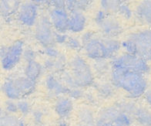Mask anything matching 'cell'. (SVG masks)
I'll return each instance as SVG.
<instances>
[{
  "label": "cell",
  "mask_w": 151,
  "mask_h": 126,
  "mask_svg": "<svg viewBox=\"0 0 151 126\" xmlns=\"http://www.w3.org/2000/svg\"><path fill=\"white\" fill-rule=\"evenodd\" d=\"M42 72V67L36 60H32L29 62H27L25 74L26 77L29 78L30 80L36 81V80L40 77V74Z\"/></svg>",
  "instance_id": "2e32d148"
},
{
  "label": "cell",
  "mask_w": 151,
  "mask_h": 126,
  "mask_svg": "<svg viewBox=\"0 0 151 126\" xmlns=\"http://www.w3.org/2000/svg\"><path fill=\"white\" fill-rule=\"evenodd\" d=\"M99 93L104 97H108L112 95L113 94V88L110 87V85L109 84H103V85H100L99 86Z\"/></svg>",
  "instance_id": "83f0119b"
},
{
  "label": "cell",
  "mask_w": 151,
  "mask_h": 126,
  "mask_svg": "<svg viewBox=\"0 0 151 126\" xmlns=\"http://www.w3.org/2000/svg\"><path fill=\"white\" fill-rule=\"evenodd\" d=\"M0 126H1V125H0Z\"/></svg>",
  "instance_id": "60d3db41"
},
{
  "label": "cell",
  "mask_w": 151,
  "mask_h": 126,
  "mask_svg": "<svg viewBox=\"0 0 151 126\" xmlns=\"http://www.w3.org/2000/svg\"><path fill=\"white\" fill-rule=\"evenodd\" d=\"M96 126H115L112 124H109V123H103V124H99L96 125Z\"/></svg>",
  "instance_id": "8d00e7d4"
},
{
  "label": "cell",
  "mask_w": 151,
  "mask_h": 126,
  "mask_svg": "<svg viewBox=\"0 0 151 126\" xmlns=\"http://www.w3.org/2000/svg\"><path fill=\"white\" fill-rule=\"evenodd\" d=\"M137 13L139 17L149 23L151 21V1H144L137 7Z\"/></svg>",
  "instance_id": "e0dca14e"
},
{
  "label": "cell",
  "mask_w": 151,
  "mask_h": 126,
  "mask_svg": "<svg viewBox=\"0 0 151 126\" xmlns=\"http://www.w3.org/2000/svg\"><path fill=\"white\" fill-rule=\"evenodd\" d=\"M12 80L21 96L32 93L36 85L35 81L30 80L27 77H19L12 79Z\"/></svg>",
  "instance_id": "7c38bea8"
},
{
  "label": "cell",
  "mask_w": 151,
  "mask_h": 126,
  "mask_svg": "<svg viewBox=\"0 0 151 126\" xmlns=\"http://www.w3.org/2000/svg\"><path fill=\"white\" fill-rule=\"evenodd\" d=\"M111 77L113 85L126 91L130 98H139L145 92L147 84L143 74L112 68Z\"/></svg>",
  "instance_id": "6da1fadb"
},
{
  "label": "cell",
  "mask_w": 151,
  "mask_h": 126,
  "mask_svg": "<svg viewBox=\"0 0 151 126\" xmlns=\"http://www.w3.org/2000/svg\"><path fill=\"white\" fill-rule=\"evenodd\" d=\"M19 2L1 1L0 2V13L3 16H9L18 8Z\"/></svg>",
  "instance_id": "603a6c76"
},
{
  "label": "cell",
  "mask_w": 151,
  "mask_h": 126,
  "mask_svg": "<svg viewBox=\"0 0 151 126\" xmlns=\"http://www.w3.org/2000/svg\"><path fill=\"white\" fill-rule=\"evenodd\" d=\"M86 25V18L82 12H72L69 18V30L73 33L81 32Z\"/></svg>",
  "instance_id": "4fadbf2b"
},
{
  "label": "cell",
  "mask_w": 151,
  "mask_h": 126,
  "mask_svg": "<svg viewBox=\"0 0 151 126\" xmlns=\"http://www.w3.org/2000/svg\"><path fill=\"white\" fill-rule=\"evenodd\" d=\"M94 68L98 74H104L108 70V64L105 60H96Z\"/></svg>",
  "instance_id": "d4e9b609"
},
{
  "label": "cell",
  "mask_w": 151,
  "mask_h": 126,
  "mask_svg": "<svg viewBox=\"0 0 151 126\" xmlns=\"http://www.w3.org/2000/svg\"><path fill=\"white\" fill-rule=\"evenodd\" d=\"M36 37L42 45L46 47L52 46L55 43V33L52 29V23L49 19L42 17L38 22Z\"/></svg>",
  "instance_id": "9c48e42d"
},
{
  "label": "cell",
  "mask_w": 151,
  "mask_h": 126,
  "mask_svg": "<svg viewBox=\"0 0 151 126\" xmlns=\"http://www.w3.org/2000/svg\"><path fill=\"white\" fill-rule=\"evenodd\" d=\"M45 54L49 56L51 58H59L61 54H60L59 51L57 50H56L55 48L52 47V46H49V47H46L45 49Z\"/></svg>",
  "instance_id": "f546056e"
},
{
  "label": "cell",
  "mask_w": 151,
  "mask_h": 126,
  "mask_svg": "<svg viewBox=\"0 0 151 126\" xmlns=\"http://www.w3.org/2000/svg\"><path fill=\"white\" fill-rule=\"evenodd\" d=\"M112 68L138 73L143 75L148 72L150 69L145 60L129 54H123L114 59L112 62Z\"/></svg>",
  "instance_id": "5b68a950"
},
{
  "label": "cell",
  "mask_w": 151,
  "mask_h": 126,
  "mask_svg": "<svg viewBox=\"0 0 151 126\" xmlns=\"http://www.w3.org/2000/svg\"><path fill=\"white\" fill-rule=\"evenodd\" d=\"M95 20L106 38L111 39L122 32V27L117 20L107 16L103 11L98 12Z\"/></svg>",
  "instance_id": "ba28073f"
},
{
  "label": "cell",
  "mask_w": 151,
  "mask_h": 126,
  "mask_svg": "<svg viewBox=\"0 0 151 126\" xmlns=\"http://www.w3.org/2000/svg\"><path fill=\"white\" fill-rule=\"evenodd\" d=\"M35 56H35V53L32 51V50H28L24 53V57L27 60V62H29V61L35 60Z\"/></svg>",
  "instance_id": "836d02e7"
},
{
  "label": "cell",
  "mask_w": 151,
  "mask_h": 126,
  "mask_svg": "<svg viewBox=\"0 0 151 126\" xmlns=\"http://www.w3.org/2000/svg\"><path fill=\"white\" fill-rule=\"evenodd\" d=\"M68 37L66 35H64L63 33H55V41H56L59 43H63L64 42H66Z\"/></svg>",
  "instance_id": "d6a6232c"
},
{
  "label": "cell",
  "mask_w": 151,
  "mask_h": 126,
  "mask_svg": "<svg viewBox=\"0 0 151 126\" xmlns=\"http://www.w3.org/2000/svg\"><path fill=\"white\" fill-rule=\"evenodd\" d=\"M90 1H66V9L72 12H82L89 7Z\"/></svg>",
  "instance_id": "ffe728a7"
},
{
  "label": "cell",
  "mask_w": 151,
  "mask_h": 126,
  "mask_svg": "<svg viewBox=\"0 0 151 126\" xmlns=\"http://www.w3.org/2000/svg\"><path fill=\"white\" fill-rule=\"evenodd\" d=\"M17 108H18V111H19L23 114H28L30 110L29 104L27 101H19L17 103Z\"/></svg>",
  "instance_id": "4316f807"
},
{
  "label": "cell",
  "mask_w": 151,
  "mask_h": 126,
  "mask_svg": "<svg viewBox=\"0 0 151 126\" xmlns=\"http://www.w3.org/2000/svg\"><path fill=\"white\" fill-rule=\"evenodd\" d=\"M71 72L76 88H83L93 83V74L89 64L79 56H75L70 62Z\"/></svg>",
  "instance_id": "277c9868"
},
{
  "label": "cell",
  "mask_w": 151,
  "mask_h": 126,
  "mask_svg": "<svg viewBox=\"0 0 151 126\" xmlns=\"http://www.w3.org/2000/svg\"><path fill=\"white\" fill-rule=\"evenodd\" d=\"M2 91L10 100H16L21 98V94L16 89V86L12 82V79L7 80L2 85Z\"/></svg>",
  "instance_id": "ac0fdd59"
},
{
  "label": "cell",
  "mask_w": 151,
  "mask_h": 126,
  "mask_svg": "<svg viewBox=\"0 0 151 126\" xmlns=\"http://www.w3.org/2000/svg\"><path fill=\"white\" fill-rule=\"evenodd\" d=\"M127 54L151 60V30L135 33L123 43Z\"/></svg>",
  "instance_id": "3957f363"
},
{
  "label": "cell",
  "mask_w": 151,
  "mask_h": 126,
  "mask_svg": "<svg viewBox=\"0 0 151 126\" xmlns=\"http://www.w3.org/2000/svg\"><path fill=\"white\" fill-rule=\"evenodd\" d=\"M6 108L10 113H15L18 112L17 103H15L12 100H9L6 102Z\"/></svg>",
  "instance_id": "4dcf8cb0"
},
{
  "label": "cell",
  "mask_w": 151,
  "mask_h": 126,
  "mask_svg": "<svg viewBox=\"0 0 151 126\" xmlns=\"http://www.w3.org/2000/svg\"><path fill=\"white\" fill-rule=\"evenodd\" d=\"M23 53V42L18 40L11 46L3 49L1 53V63L3 69L12 70L19 62Z\"/></svg>",
  "instance_id": "52a82bcc"
},
{
  "label": "cell",
  "mask_w": 151,
  "mask_h": 126,
  "mask_svg": "<svg viewBox=\"0 0 151 126\" xmlns=\"http://www.w3.org/2000/svg\"><path fill=\"white\" fill-rule=\"evenodd\" d=\"M0 114H1V109H0ZM0 116H1V115H0Z\"/></svg>",
  "instance_id": "f35d334b"
},
{
  "label": "cell",
  "mask_w": 151,
  "mask_h": 126,
  "mask_svg": "<svg viewBox=\"0 0 151 126\" xmlns=\"http://www.w3.org/2000/svg\"><path fill=\"white\" fill-rule=\"evenodd\" d=\"M51 23L60 33H63L69 30V18L66 9L52 8L50 12Z\"/></svg>",
  "instance_id": "30bf717a"
},
{
  "label": "cell",
  "mask_w": 151,
  "mask_h": 126,
  "mask_svg": "<svg viewBox=\"0 0 151 126\" xmlns=\"http://www.w3.org/2000/svg\"><path fill=\"white\" fill-rule=\"evenodd\" d=\"M83 46L87 56L96 60L113 57L119 50L120 44L113 39L93 36Z\"/></svg>",
  "instance_id": "7a4b0ae2"
},
{
  "label": "cell",
  "mask_w": 151,
  "mask_h": 126,
  "mask_svg": "<svg viewBox=\"0 0 151 126\" xmlns=\"http://www.w3.org/2000/svg\"><path fill=\"white\" fill-rule=\"evenodd\" d=\"M78 117L80 122L83 124V125L93 126L95 125V118L91 110L88 108H82L80 109L78 114Z\"/></svg>",
  "instance_id": "44dd1931"
},
{
  "label": "cell",
  "mask_w": 151,
  "mask_h": 126,
  "mask_svg": "<svg viewBox=\"0 0 151 126\" xmlns=\"http://www.w3.org/2000/svg\"><path fill=\"white\" fill-rule=\"evenodd\" d=\"M80 126H86V125H80Z\"/></svg>",
  "instance_id": "74e56055"
},
{
  "label": "cell",
  "mask_w": 151,
  "mask_h": 126,
  "mask_svg": "<svg viewBox=\"0 0 151 126\" xmlns=\"http://www.w3.org/2000/svg\"><path fill=\"white\" fill-rule=\"evenodd\" d=\"M69 94L71 98H75V99H80L83 96V92L80 88H73V89H70Z\"/></svg>",
  "instance_id": "1f68e13d"
},
{
  "label": "cell",
  "mask_w": 151,
  "mask_h": 126,
  "mask_svg": "<svg viewBox=\"0 0 151 126\" xmlns=\"http://www.w3.org/2000/svg\"><path fill=\"white\" fill-rule=\"evenodd\" d=\"M119 13L120 15H122L123 16H124V17L127 19L130 18V17H131V15H132L131 10L129 9V6H128L127 5H126L124 2H123L122 6H120Z\"/></svg>",
  "instance_id": "f1b7e54d"
},
{
  "label": "cell",
  "mask_w": 151,
  "mask_h": 126,
  "mask_svg": "<svg viewBox=\"0 0 151 126\" xmlns=\"http://www.w3.org/2000/svg\"><path fill=\"white\" fill-rule=\"evenodd\" d=\"M122 1H102L101 6L103 11L105 12H114L119 13L120 6L123 4Z\"/></svg>",
  "instance_id": "7402d4cb"
},
{
  "label": "cell",
  "mask_w": 151,
  "mask_h": 126,
  "mask_svg": "<svg viewBox=\"0 0 151 126\" xmlns=\"http://www.w3.org/2000/svg\"><path fill=\"white\" fill-rule=\"evenodd\" d=\"M73 102L68 98H60L57 100L55 105V110L57 114L61 118L68 117L73 111Z\"/></svg>",
  "instance_id": "5bb4252c"
},
{
  "label": "cell",
  "mask_w": 151,
  "mask_h": 126,
  "mask_svg": "<svg viewBox=\"0 0 151 126\" xmlns=\"http://www.w3.org/2000/svg\"><path fill=\"white\" fill-rule=\"evenodd\" d=\"M1 126H24L23 122L14 115H3L0 116Z\"/></svg>",
  "instance_id": "cb8c5ba5"
},
{
  "label": "cell",
  "mask_w": 151,
  "mask_h": 126,
  "mask_svg": "<svg viewBox=\"0 0 151 126\" xmlns=\"http://www.w3.org/2000/svg\"><path fill=\"white\" fill-rule=\"evenodd\" d=\"M103 123H109L115 126H129L132 123V116L123 112L116 104L100 112L96 125Z\"/></svg>",
  "instance_id": "8992f818"
},
{
  "label": "cell",
  "mask_w": 151,
  "mask_h": 126,
  "mask_svg": "<svg viewBox=\"0 0 151 126\" xmlns=\"http://www.w3.org/2000/svg\"><path fill=\"white\" fill-rule=\"evenodd\" d=\"M46 84L48 90L54 95H60V94L70 92V88H68L66 85L61 84L53 76L48 77Z\"/></svg>",
  "instance_id": "9a60e30c"
},
{
  "label": "cell",
  "mask_w": 151,
  "mask_h": 126,
  "mask_svg": "<svg viewBox=\"0 0 151 126\" xmlns=\"http://www.w3.org/2000/svg\"><path fill=\"white\" fill-rule=\"evenodd\" d=\"M134 116L142 125L151 126V112L146 108H137Z\"/></svg>",
  "instance_id": "d6986e66"
},
{
  "label": "cell",
  "mask_w": 151,
  "mask_h": 126,
  "mask_svg": "<svg viewBox=\"0 0 151 126\" xmlns=\"http://www.w3.org/2000/svg\"><path fill=\"white\" fill-rule=\"evenodd\" d=\"M66 46L72 50H80L81 48V43L75 37H69L66 40Z\"/></svg>",
  "instance_id": "484cf974"
},
{
  "label": "cell",
  "mask_w": 151,
  "mask_h": 126,
  "mask_svg": "<svg viewBox=\"0 0 151 126\" xmlns=\"http://www.w3.org/2000/svg\"><path fill=\"white\" fill-rule=\"evenodd\" d=\"M38 16V5L36 2H25L20 6L19 19L23 24L32 26L35 24Z\"/></svg>",
  "instance_id": "8fae6325"
},
{
  "label": "cell",
  "mask_w": 151,
  "mask_h": 126,
  "mask_svg": "<svg viewBox=\"0 0 151 126\" xmlns=\"http://www.w3.org/2000/svg\"><path fill=\"white\" fill-rule=\"evenodd\" d=\"M149 23H150V25H151V21H150V22H149Z\"/></svg>",
  "instance_id": "ab89813d"
},
{
  "label": "cell",
  "mask_w": 151,
  "mask_h": 126,
  "mask_svg": "<svg viewBox=\"0 0 151 126\" xmlns=\"http://www.w3.org/2000/svg\"><path fill=\"white\" fill-rule=\"evenodd\" d=\"M42 114L40 111H36V112H34V120L35 122L39 124L41 122V120H42Z\"/></svg>",
  "instance_id": "e575fe53"
},
{
  "label": "cell",
  "mask_w": 151,
  "mask_h": 126,
  "mask_svg": "<svg viewBox=\"0 0 151 126\" xmlns=\"http://www.w3.org/2000/svg\"><path fill=\"white\" fill-rule=\"evenodd\" d=\"M145 98L147 103L151 106V89L147 91L145 93Z\"/></svg>",
  "instance_id": "d590c367"
}]
</instances>
